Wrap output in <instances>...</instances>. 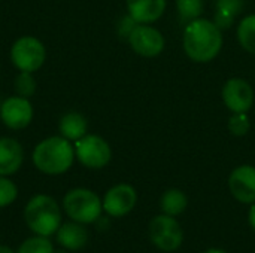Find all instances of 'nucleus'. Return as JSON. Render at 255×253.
<instances>
[{
  "label": "nucleus",
  "instance_id": "nucleus-1",
  "mask_svg": "<svg viewBox=\"0 0 255 253\" xmlns=\"http://www.w3.org/2000/svg\"><path fill=\"white\" fill-rule=\"evenodd\" d=\"M223 30L206 18H197L184 27L182 48L185 55L199 64L211 63L223 49Z\"/></svg>",
  "mask_w": 255,
  "mask_h": 253
},
{
  "label": "nucleus",
  "instance_id": "nucleus-2",
  "mask_svg": "<svg viewBox=\"0 0 255 253\" xmlns=\"http://www.w3.org/2000/svg\"><path fill=\"white\" fill-rule=\"evenodd\" d=\"M34 167L49 176H57L66 173L75 161V148L70 140L63 136H52L40 143L33 151Z\"/></svg>",
  "mask_w": 255,
  "mask_h": 253
},
{
  "label": "nucleus",
  "instance_id": "nucleus-3",
  "mask_svg": "<svg viewBox=\"0 0 255 253\" xmlns=\"http://www.w3.org/2000/svg\"><path fill=\"white\" fill-rule=\"evenodd\" d=\"M24 219L31 233L49 237L61 225V210L52 197L37 194L28 200L24 209Z\"/></svg>",
  "mask_w": 255,
  "mask_h": 253
},
{
  "label": "nucleus",
  "instance_id": "nucleus-4",
  "mask_svg": "<svg viewBox=\"0 0 255 253\" xmlns=\"http://www.w3.org/2000/svg\"><path fill=\"white\" fill-rule=\"evenodd\" d=\"M63 209L72 221L88 225L100 219L103 204L94 191L87 188H75L64 195Z\"/></svg>",
  "mask_w": 255,
  "mask_h": 253
},
{
  "label": "nucleus",
  "instance_id": "nucleus-5",
  "mask_svg": "<svg viewBox=\"0 0 255 253\" xmlns=\"http://www.w3.org/2000/svg\"><path fill=\"white\" fill-rule=\"evenodd\" d=\"M151 243L161 252H176L184 243V228L176 218L169 215H157L148 225Z\"/></svg>",
  "mask_w": 255,
  "mask_h": 253
},
{
  "label": "nucleus",
  "instance_id": "nucleus-6",
  "mask_svg": "<svg viewBox=\"0 0 255 253\" xmlns=\"http://www.w3.org/2000/svg\"><path fill=\"white\" fill-rule=\"evenodd\" d=\"M75 157L87 169L100 170L112 160V149L109 143L97 134H85L75 142Z\"/></svg>",
  "mask_w": 255,
  "mask_h": 253
},
{
  "label": "nucleus",
  "instance_id": "nucleus-7",
  "mask_svg": "<svg viewBox=\"0 0 255 253\" xmlns=\"http://www.w3.org/2000/svg\"><path fill=\"white\" fill-rule=\"evenodd\" d=\"M46 58L43 43L33 36H22L16 39L10 48V61L19 72L34 73L39 70Z\"/></svg>",
  "mask_w": 255,
  "mask_h": 253
},
{
  "label": "nucleus",
  "instance_id": "nucleus-8",
  "mask_svg": "<svg viewBox=\"0 0 255 253\" xmlns=\"http://www.w3.org/2000/svg\"><path fill=\"white\" fill-rule=\"evenodd\" d=\"M133 52L145 58L158 57L164 51L163 33L151 24H137L127 39Z\"/></svg>",
  "mask_w": 255,
  "mask_h": 253
},
{
  "label": "nucleus",
  "instance_id": "nucleus-9",
  "mask_svg": "<svg viewBox=\"0 0 255 253\" xmlns=\"http://www.w3.org/2000/svg\"><path fill=\"white\" fill-rule=\"evenodd\" d=\"M224 106L232 113H248L255 101L253 85L242 78H230L221 89Z\"/></svg>",
  "mask_w": 255,
  "mask_h": 253
},
{
  "label": "nucleus",
  "instance_id": "nucleus-10",
  "mask_svg": "<svg viewBox=\"0 0 255 253\" xmlns=\"http://www.w3.org/2000/svg\"><path fill=\"white\" fill-rule=\"evenodd\" d=\"M103 212L112 218H123L133 212L137 204V192L130 183H118L109 188L102 200Z\"/></svg>",
  "mask_w": 255,
  "mask_h": 253
},
{
  "label": "nucleus",
  "instance_id": "nucleus-11",
  "mask_svg": "<svg viewBox=\"0 0 255 253\" xmlns=\"http://www.w3.org/2000/svg\"><path fill=\"white\" fill-rule=\"evenodd\" d=\"M232 197L242 204L255 203V166L242 164L232 170L227 180Z\"/></svg>",
  "mask_w": 255,
  "mask_h": 253
},
{
  "label": "nucleus",
  "instance_id": "nucleus-12",
  "mask_svg": "<svg viewBox=\"0 0 255 253\" xmlns=\"http://www.w3.org/2000/svg\"><path fill=\"white\" fill-rule=\"evenodd\" d=\"M0 118L7 128L22 130L33 119V106L25 97H9L0 106Z\"/></svg>",
  "mask_w": 255,
  "mask_h": 253
},
{
  "label": "nucleus",
  "instance_id": "nucleus-13",
  "mask_svg": "<svg viewBox=\"0 0 255 253\" xmlns=\"http://www.w3.org/2000/svg\"><path fill=\"white\" fill-rule=\"evenodd\" d=\"M166 0H126L127 13L137 24H152L166 10Z\"/></svg>",
  "mask_w": 255,
  "mask_h": 253
},
{
  "label": "nucleus",
  "instance_id": "nucleus-14",
  "mask_svg": "<svg viewBox=\"0 0 255 253\" xmlns=\"http://www.w3.org/2000/svg\"><path fill=\"white\" fill-rule=\"evenodd\" d=\"M24 161V151L18 140L12 137L0 139V176L15 174Z\"/></svg>",
  "mask_w": 255,
  "mask_h": 253
},
{
  "label": "nucleus",
  "instance_id": "nucleus-15",
  "mask_svg": "<svg viewBox=\"0 0 255 253\" xmlns=\"http://www.w3.org/2000/svg\"><path fill=\"white\" fill-rule=\"evenodd\" d=\"M55 237L58 245L66 251H81L88 243V231L85 225L75 221L61 224Z\"/></svg>",
  "mask_w": 255,
  "mask_h": 253
},
{
  "label": "nucleus",
  "instance_id": "nucleus-16",
  "mask_svg": "<svg viewBox=\"0 0 255 253\" xmlns=\"http://www.w3.org/2000/svg\"><path fill=\"white\" fill-rule=\"evenodd\" d=\"M60 133L64 139L76 142L82 139L88 131V122L84 115L78 112H69L60 119Z\"/></svg>",
  "mask_w": 255,
  "mask_h": 253
},
{
  "label": "nucleus",
  "instance_id": "nucleus-17",
  "mask_svg": "<svg viewBox=\"0 0 255 253\" xmlns=\"http://www.w3.org/2000/svg\"><path fill=\"white\" fill-rule=\"evenodd\" d=\"M188 207V197L182 189L170 188L163 192L160 197V209L161 213L178 218L181 216Z\"/></svg>",
  "mask_w": 255,
  "mask_h": 253
},
{
  "label": "nucleus",
  "instance_id": "nucleus-18",
  "mask_svg": "<svg viewBox=\"0 0 255 253\" xmlns=\"http://www.w3.org/2000/svg\"><path fill=\"white\" fill-rule=\"evenodd\" d=\"M236 36L239 45L247 52L255 55V13H250L239 21Z\"/></svg>",
  "mask_w": 255,
  "mask_h": 253
},
{
  "label": "nucleus",
  "instance_id": "nucleus-19",
  "mask_svg": "<svg viewBox=\"0 0 255 253\" xmlns=\"http://www.w3.org/2000/svg\"><path fill=\"white\" fill-rule=\"evenodd\" d=\"M175 4H176L179 22L184 25L200 18L205 10L203 0H175Z\"/></svg>",
  "mask_w": 255,
  "mask_h": 253
},
{
  "label": "nucleus",
  "instance_id": "nucleus-20",
  "mask_svg": "<svg viewBox=\"0 0 255 253\" xmlns=\"http://www.w3.org/2000/svg\"><path fill=\"white\" fill-rule=\"evenodd\" d=\"M16 253H54V246L48 237L36 234L34 237L24 240Z\"/></svg>",
  "mask_w": 255,
  "mask_h": 253
},
{
  "label": "nucleus",
  "instance_id": "nucleus-21",
  "mask_svg": "<svg viewBox=\"0 0 255 253\" xmlns=\"http://www.w3.org/2000/svg\"><path fill=\"white\" fill-rule=\"evenodd\" d=\"M229 133L235 137H244L251 130V119L248 113H232L227 121Z\"/></svg>",
  "mask_w": 255,
  "mask_h": 253
},
{
  "label": "nucleus",
  "instance_id": "nucleus-22",
  "mask_svg": "<svg viewBox=\"0 0 255 253\" xmlns=\"http://www.w3.org/2000/svg\"><path fill=\"white\" fill-rule=\"evenodd\" d=\"M15 89L18 95L30 98L36 91V81L30 72H19V75L15 79Z\"/></svg>",
  "mask_w": 255,
  "mask_h": 253
},
{
  "label": "nucleus",
  "instance_id": "nucleus-23",
  "mask_svg": "<svg viewBox=\"0 0 255 253\" xmlns=\"http://www.w3.org/2000/svg\"><path fill=\"white\" fill-rule=\"evenodd\" d=\"M18 197L16 185L7 179V176H0V209L10 206Z\"/></svg>",
  "mask_w": 255,
  "mask_h": 253
},
{
  "label": "nucleus",
  "instance_id": "nucleus-24",
  "mask_svg": "<svg viewBox=\"0 0 255 253\" xmlns=\"http://www.w3.org/2000/svg\"><path fill=\"white\" fill-rule=\"evenodd\" d=\"M245 6V0H217L215 10L238 16Z\"/></svg>",
  "mask_w": 255,
  "mask_h": 253
},
{
  "label": "nucleus",
  "instance_id": "nucleus-25",
  "mask_svg": "<svg viewBox=\"0 0 255 253\" xmlns=\"http://www.w3.org/2000/svg\"><path fill=\"white\" fill-rule=\"evenodd\" d=\"M136 25H137V22L128 13L126 16H123L120 19V22H118V34H120V37H123V39L127 40Z\"/></svg>",
  "mask_w": 255,
  "mask_h": 253
},
{
  "label": "nucleus",
  "instance_id": "nucleus-26",
  "mask_svg": "<svg viewBox=\"0 0 255 253\" xmlns=\"http://www.w3.org/2000/svg\"><path fill=\"white\" fill-rule=\"evenodd\" d=\"M235 18H236V16H233V15H229V13L215 10V15H214V19H212V21H214L221 30H227V28H230V27L233 25Z\"/></svg>",
  "mask_w": 255,
  "mask_h": 253
},
{
  "label": "nucleus",
  "instance_id": "nucleus-27",
  "mask_svg": "<svg viewBox=\"0 0 255 253\" xmlns=\"http://www.w3.org/2000/svg\"><path fill=\"white\" fill-rule=\"evenodd\" d=\"M248 224H250L251 230L255 233V203L250 206V210H248Z\"/></svg>",
  "mask_w": 255,
  "mask_h": 253
},
{
  "label": "nucleus",
  "instance_id": "nucleus-28",
  "mask_svg": "<svg viewBox=\"0 0 255 253\" xmlns=\"http://www.w3.org/2000/svg\"><path fill=\"white\" fill-rule=\"evenodd\" d=\"M202 253H229V252H227V251H224V249H221V248H209V249L203 251Z\"/></svg>",
  "mask_w": 255,
  "mask_h": 253
},
{
  "label": "nucleus",
  "instance_id": "nucleus-29",
  "mask_svg": "<svg viewBox=\"0 0 255 253\" xmlns=\"http://www.w3.org/2000/svg\"><path fill=\"white\" fill-rule=\"evenodd\" d=\"M0 253H15L10 248H7V246H3V245H0Z\"/></svg>",
  "mask_w": 255,
  "mask_h": 253
}]
</instances>
